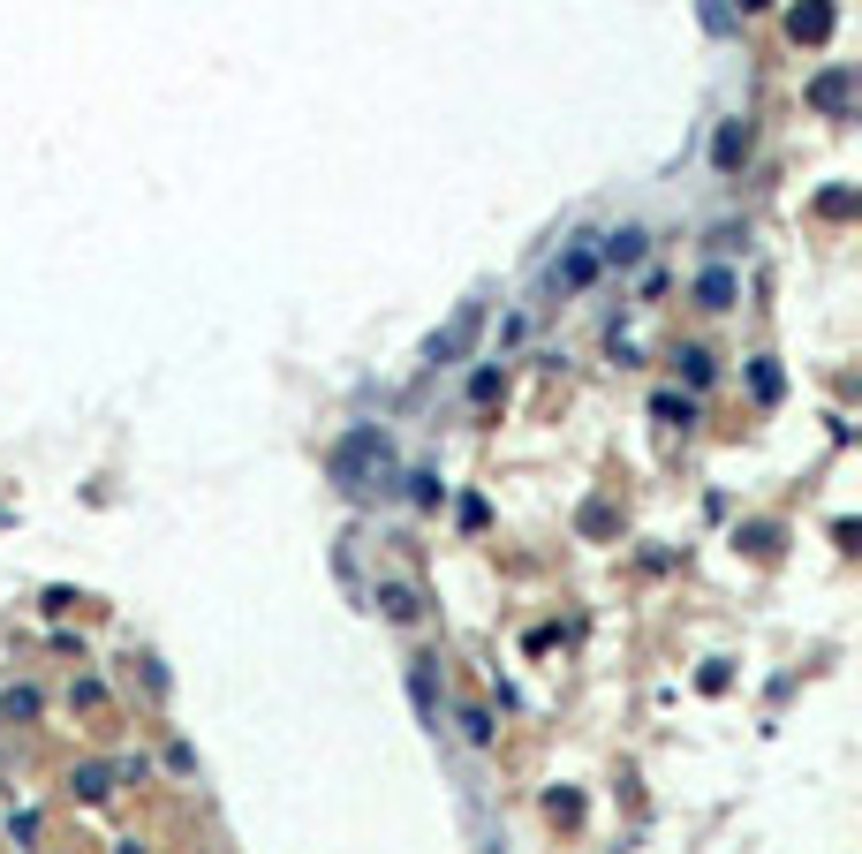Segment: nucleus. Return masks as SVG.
<instances>
[{"label": "nucleus", "instance_id": "423d86ee", "mask_svg": "<svg viewBox=\"0 0 862 854\" xmlns=\"http://www.w3.org/2000/svg\"><path fill=\"white\" fill-rule=\"evenodd\" d=\"M794 38H810V46H817V38H832V8H825V0L794 8Z\"/></svg>", "mask_w": 862, "mask_h": 854}, {"label": "nucleus", "instance_id": "0eeeda50", "mask_svg": "<svg viewBox=\"0 0 862 854\" xmlns=\"http://www.w3.org/2000/svg\"><path fill=\"white\" fill-rule=\"evenodd\" d=\"M696 295H704V310H726V303H734V273H726V265H711V273L696 280Z\"/></svg>", "mask_w": 862, "mask_h": 854}, {"label": "nucleus", "instance_id": "7ed1b4c3", "mask_svg": "<svg viewBox=\"0 0 862 854\" xmlns=\"http://www.w3.org/2000/svg\"><path fill=\"white\" fill-rule=\"evenodd\" d=\"M598 273H605V265H598V242H568V257L545 273V288H552V295H583Z\"/></svg>", "mask_w": 862, "mask_h": 854}, {"label": "nucleus", "instance_id": "f03ea898", "mask_svg": "<svg viewBox=\"0 0 862 854\" xmlns=\"http://www.w3.org/2000/svg\"><path fill=\"white\" fill-rule=\"evenodd\" d=\"M477 333H484V303H462V310H454V318L424 341V363H431V371H439V363H462Z\"/></svg>", "mask_w": 862, "mask_h": 854}, {"label": "nucleus", "instance_id": "20e7f679", "mask_svg": "<svg viewBox=\"0 0 862 854\" xmlns=\"http://www.w3.org/2000/svg\"><path fill=\"white\" fill-rule=\"evenodd\" d=\"M643 242H651L643 227H621V235H605V242H598V265H643Z\"/></svg>", "mask_w": 862, "mask_h": 854}, {"label": "nucleus", "instance_id": "9d476101", "mask_svg": "<svg viewBox=\"0 0 862 854\" xmlns=\"http://www.w3.org/2000/svg\"><path fill=\"white\" fill-rule=\"evenodd\" d=\"M817 106H832V114H840V106H847V69L817 76Z\"/></svg>", "mask_w": 862, "mask_h": 854}, {"label": "nucleus", "instance_id": "f8f14e48", "mask_svg": "<svg viewBox=\"0 0 862 854\" xmlns=\"http://www.w3.org/2000/svg\"><path fill=\"white\" fill-rule=\"evenodd\" d=\"M409 688H416V711L431 718V666H416V673H409Z\"/></svg>", "mask_w": 862, "mask_h": 854}, {"label": "nucleus", "instance_id": "1a4fd4ad", "mask_svg": "<svg viewBox=\"0 0 862 854\" xmlns=\"http://www.w3.org/2000/svg\"><path fill=\"white\" fill-rule=\"evenodd\" d=\"M76 794H84V802H99V794H114V771L84 764V771H76Z\"/></svg>", "mask_w": 862, "mask_h": 854}, {"label": "nucleus", "instance_id": "f257e3e1", "mask_svg": "<svg viewBox=\"0 0 862 854\" xmlns=\"http://www.w3.org/2000/svg\"><path fill=\"white\" fill-rule=\"evenodd\" d=\"M386 454H394V439H386L379 424H363V431H348L341 446H333V484H341V492H356V477L363 469H386Z\"/></svg>", "mask_w": 862, "mask_h": 854}, {"label": "nucleus", "instance_id": "39448f33", "mask_svg": "<svg viewBox=\"0 0 862 854\" xmlns=\"http://www.w3.org/2000/svg\"><path fill=\"white\" fill-rule=\"evenodd\" d=\"M711 159H719V174H734V167L749 159V129H742V121H726V129H719V144H711Z\"/></svg>", "mask_w": 862, "mask_h": 854}, {"label": "nucleus", "instance_id": "6e6552de", "mask_svg": "<svg viewBox=\"0 0 862 854\" xmlns=\"http://www.w3.org/2000/svg\"><path fill=\"white\" fill-rule=\"evenodd\" d=\"M379 605H386V620H416V590H409V582H386Z\"/></svg>", "mask_w": 862, "mask_h": 854}, {"label": "nucleus", "instance_id": "9b49d317", "mask_svg": "<svg viewBox=\"0 0 862 854\" xmlns=\"http://www.w3.org/2000/svg\"><path fill=\"white\" fill-rule=\"evenodd\" d=\"M651 409H658V416H666V424H689V401H681V393H658Z\"/></svg>", "mask_w": 862, "mask_h": 854}]
</instances>
